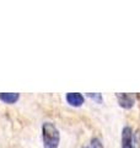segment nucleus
<instances>
[{
	"label": "nucleus",
	"instance_id": "f257e3e1",
	"mask_svg": "<svg viewBox=\"0 0 140 148\" xmlns=\"http://www.w3.org/2000/svg\"><path fill=\"white\" fill-rule=\"evenodd\" d=\"M42 141L44 148H58L60 143V132L53 122L46 121L42 125Z\"/></svg>",
	"mask_w": 140,
	"mask_h": 148
},
{
	"label": "nucleus",
	"instance_id": "20e7f679",
	"mask_svg": "<svg viewBox=\"0 0 140 148\" xmlns=\"http://www.w3.org/2000/svg\"><path fill=\"white\" fill-rule=\"evenodd\" d=\"M117 100L120 108L123 109H132L135 105V98L130 94H117Z\"/></svg>",
	"mask_w": 140,
	"mask_h": 148
},
{
	"label": "nucleus",
	"instance_id": "f03ea898",
	"mask_svg": "<svg viewBox=\"0 0 140 148\" xmlns=\"http://www.w3.org/2000/svg\"><path fill=\"white\" fill-rule=\"evenodd\" d=\"M134 137L133 128L130 126H125L122 130V138H120V148H134Z\"/></svg>",
	"mask_w": 140,
	"mask_h": 148
},
{
	"label": "nucleus",
	"instance_id": "423d86ee",
	"mask_svg": "<svg viewBox=\"0 0 140 148\" xmlns=\"http://www.w3.org/2000/svg\"><path fill=\"white\" fill-rule=\"evenodd\" d=\"M87 98H90L91 100H93L97 104L103 103V98H102V94H100V92H96V94H93V92H87Z\"/></svg>",
	"mask_w": 140,
	"mask_h": 148
},
{
	"label": "nucleus",
	"instance_id": "7ed1b4c3",
	"mask_svg": "<svg viewBox=\"0 0 140 148\" xmlns=\"http://www.w3.org/2000/svg\"><path fill=\"white\" fill-rule=\"evenodd\" d=\"M65 100L73 108H81L85 103V96L80 92H68L65 94Z\"/></svg>",
	"mask_w": 140,
	"mask_h": 148
},
{
	"label": "nucleus",
	"instance_id": "6e6552de",
	"mask_svg": "<svg viewBox=\"0 0 140 148\" xmlns=\"http://www.w3.org/2000/svg\"><path fill=\"white\" fill-rule=\"evenodd\" d=\"M81 148H90V147H81Z\"/></svg>",
	"mask_w": 140,
	"mask_h": 148
},
{
	"label": "nucleus",
	"instance_id": "39448f33",
	"mask_svg": "<svg viewBox=\"0 0 140 148\" xmlns=\"http://www.w3.org/2000/svg\"><path fill=\"white\" fill-rule=\"evenodd\" d=\"M20 99V94L17 92H0V101L4 104H16Z\"/></svg>",
	"mask_w": 140,
	"mask_h": 148
},
{
	"label": "nucleus",
	"instance_id": "0eeeda50",
	"mask_svg": "<svg viewBox=\"0 0 140 148\" xmlns=\"http://www.w3.org/2000/svg\"><path fill=\"white\" fill-rule=\"evenodd\" d=\"M91 146H92V148H103L102 147V143H101V141L99 140V138H92Z\"/></svg>",
	"mask_w": 140,
	"mask_h": 148
}]
</instances>
